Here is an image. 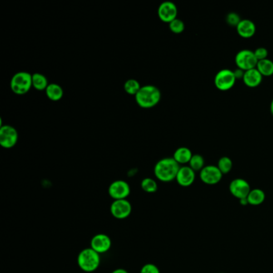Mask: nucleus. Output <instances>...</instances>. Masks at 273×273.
Here are the masks:
<instances>
[{
	"label": "nucleus",
	"instance_id": "f257e3e1",
	"mask_svg": "<svg viewBox=\"0 0 273 273\" xmlns=\"http://www.w3.org/2000/svg\"><path fill=\"white\" fill-rule=\"evenodd\" d=\"M180 166L173 157L164 158L154 167V174L158 180L168 183L176 180Z\"/></svg>",
	"mask_w": 273,
	"mask_h": 273
},
{
	"label": "nucleus",
	"instance_id": "f03ea898",
	"mask_svg": "<svg viewBox=\"0 0 273 273\" xmlns=\"http://www.w3.org/2000/svg\"><path fill=\"white\" fill-rule=\"evenodd\" d=\"M136 101L142 108H151L160 103L161 92L160 89L154 85H145L136 94Z\"/></svg>",
	"mask_w": 273,
	"mask_h": 273
},
{
	"label": "nucleus",
	"instance_id": "7ed1b4c3",
	"mask_svg": "<svg viewBox=\"0 0 273 273\" xmlns=\"http://www.w3.org/2000/svg\"><path fill=\"white\" fill-rule=\"evenodd\" d=\"M77 263L83 271L86 273L96 271L100 266V254L91 248L84 249L79 253Z\"/></svg>",
	"mask_w": 273,
	"mask_h": 273
},
{
	"label": "nucleus",
	"instance_id": "20e7f679",
	"mask_svg": "<svg viewBox=\"0 0 273 273\" xmlns=\"http://www.w3.org/2000/svg\"><path fill=\"white\" fill-rule=\"evenodd\" d=\"M11 91L16 95H24L31 90L32 86V75L26 71H20L11 78Z\"/></svg>",
	"mask_w": 273,
	"mask_h": 273
},
{
	"label": "nucleus",
	"instance_id": "39448f33",
	"mask_svg": "<svg viewBox=\"0 0 273 273\" xmlns=\"http://www.w3.org/2000/svg\"><path fill=\"white\" fill-rule=\"evenodd\" d=\"M235 63L238 68L242 69L243 71H249L250 69L256 67L258 60L255 58L254 51L248 49H244L239 51L235 59Z\"/></svg>",
	"mask_w": 273,
	"mask_h": 273
},
{
	"label": "nucleus",
	"instance_id": "423d86ee",
	"mask_svg": "<svg viewBox=\"0 0 273 273\" xmlns=\"http://www.w3.org/2000/svg\"><path fill=\"white\" fill-rule=\"evenodd\" d=\"M18 131L11 125H1L0 145L6 149H11L18 143Z\"/></svg>",
	"mask_w": 273,
	"mask_h": 273
},
{
	"label": "nucleus",
	"instance_id": "0eeeda50",
	"mask_svg": "<svg viewBox=\"0 0 273 273\" xmlns=\"http://www.w3.org/2000/svg\"><path fill=\"white\" fill-rule=\"evenodd\" d=\"M235 79L233 71L230 69H222L215 76V85L220 91H228L235 85Z\"/></svg>",
	"mask_w": 273,
	"mask_h": 273
},
{
	"label": "nucleus",
	"instance_id": "6e6552de",
	"mask_svg": "<svg viewBox=\"0 0 273 273\" xmlns=\"http://www.w3.org/2000/svg\"><path fill=\"white\" fill-rule=\"evenodd\" d=\"M131 193L128 183L125 180H116L108 188V194L115 200H126Z\"/></svg>",
	"mask_w": 273,
	"mask_h": 273
},
{
	"label": "nucleus",
	"instance_id": "1a4fd4ad",
	"mask_svg": "<svg viewBox=\"0 0 273 273\" xmlns=\"http://www.w3.org/2000/svg\"><path fill=\"white\" fill-rule=\"evenodd\" d=\"M200 178L205 185H215L222 180L223 174L217 166L208 165L200 171Z\"/></svg>",
	"mask_w": 273,
	"mask_h": 273
},
{
	"label": "nucleus",
	"instance_id": "9d476101",
	"mask_svg": "<svg viewBox=\"0 0 273 273\" xmlns=\"http://www.w3.org/2000/svg\"><path fill=\"white\" fill-rule=\"evenodd\" d=\"M110 210H111V215H113L114 217L119 220H124L131 215L132 207L131 203L129 202L127 199L114 200V202L111 204Z\"/></svg>",
	"mask_w": 273,
	"mask_h": 273
},
{
	"label": "nucleus",
	"instance_id": "9b49d317",
	"mask_svg": "<svg viewBox=\"0 0 273 273\" xmlns=\"http://www.w3.org/2000/svg\"><path fill=\"white\" fill-rule=\"evenodd\" d=\"M178 9L176 5L170 1L162 2L158 7L157 14L160 20L164 22H172L177 19Z\"/></svg>",
	"mask_w": 273,
	"mask_h": 273
},
{
	"label": "nucleus",
	"instance_id": "f8f14e48",
	"mask_svg": "<svg viewBox=\"0 0 273 273\" xmlns=\"http://www.w3.org/2000/svg\"><path fill=\"white\" fill-rule=\"evenodd\" d=\"M229 191L234 197L241 200L248 197L249 192L251 191V187L247 180L237 178L230 183Z\"/></svg>",
	"mask_w": 273,
	"mask_h": 273
},
{
	"label": "nucleus",
	"instance_id": "ddd939ff",
	"mask_svg": "<svg viewBox=\"0 0 273 273\" xmlns=\"http://www.w3.org/2000/svg\"><path fill=\"white\" fill-rule=\"evenodd\" d=\"M111 247V238L106 234H97L94 235L91 240V249L99 254L105 253L110 250Z\"/></svg>",
	"mask_w": 273,
	"mask_h": 273
},
{
	"label": "nucleus",
	"instance_id": "4468645a",
	"mask_svg": "<svg viewBox=\"0 0 273 273\" xmlns=\"http://www.w3.org/2000/svg\"><path fill=\"white\" fill-rule=\"evenodd\" d=\"M176 180L180 186H191L195 182V171L189 166L180 167Z\"/></svg>",
	"mask_w": 273,
	"mask_h": 273
},
{
	"label": "nucleus",
	"instance_id": "2eb2a0df",
	"mask_svg": "<svg viewBox=\"0 0 273 273\" xmlns=\"http://www.w3.org/2000/svg\"><path fill=\"white\" fill-rule=\"evenodd\" d=\"M236 31L239 36L243 38H251L255 35L256 27L255 23L250 20H241L236 27Z\"/></svg>",
	"mask_w": 273,
	"mask_h": 273
},
{
	"label": "nucleus",
	"instance_id": "dca6fc26",
	"mask_svg": "<svg viewBox=\"0 0 273 273\" xmlns=\"http://www.w3.org/2000/svg\"><path fill=\"white\" fill-rule=\"evenodd\" d=\"M263 76L260 73L257 69H250L249 71L244 72V84L249 87H255L261 84Z\"/></svg>",
	"mask_w": 273,
	"mask_h": 273
},
{
	"label": "nucleus",
	"instance_id": "f3484780",
	"mask_svg": "<svg viewBox=\"0 0 273 273\" xmlns=\"http://www.w3.org/2000/svg\"><path fill=\"white\" fill-rule=\"evenodd\" d=\"M192 156V152L189 147H181L176 149V151L174 152L173 159L179 165H185L190 162Z\"/></svg>",
	"mask_w": 273,
	"mask_h": 273
},
{
	"label": "nucleus",
	"instance_id": "a211bd4d",
	"mask_svg": "<svg viewBox=\"0 0 273 273\" xmlns=\"http://www.w3.org/2000/svg\"><path fill=\"white\" fill-rule=\"evenodd\" d=\"M265 198H266V195L262 189H255L251 190L247 199L249 201V205L258 206V205H262L265 200Z\"/></svg>",
	"mask_w": 273,
	"mask_h": 273
},
{
	"label": "nucleus",
	"instance_id": "6ab92c4d",
	"mask_svg": "<svg viewBox=\"0 0 273 273\" xmlns=\"http://www.w3.org/2000/svg\"><path fill=\"white\" fill-rule=\"evenodd\" d=\"M45 91L47 98L51 101H60L63 96V90L57 84H49Z\"/></svg>",
	"mask_w": 273,
	"mask_h": 273
},
{
	"label": "nucleus",
	"instance_id": "aec40b11",
	"mask_svg": "<svg viewBox=\"0 0 273 273\" xmlns=\"http://www.w3.org/2000/svg\"><path fill=\"white\" fill-rule=\"evenodd\" d=\"M48 85V80L44 75L41 73H34L32 75V86L37 91H46Z\"/></svg>",
	"mask_w": 273,
	"mask_h": 273
},
{
	"label": "nucleus",
	"instance_id": "412c9836",
	"mask_svg": "<svg viewBox=\"0 0 273 273\" xmlns=\"http://www.w3.org/2000/svg\"><path fill=\"white\" fill-rule=\"evenodd\" d=\"M255 68L260 71L263 76H271L273 75V62L269 59L258 61Z\"/></svg>",
	"mask_w": 273,
	"mask_h": 273
},
{
	"label": "nucleus",
	"instance_id": "4be33fe9",
	"mask_svg": "<svg viewBox=\"0 0 273 273\" xmlns=\"http://www.w3.org/2000/svg\"><path fill=\"white\" fill-rule=\"evenodd\" d=\"M125 87V91L127 94L136 96V94L139 92L140 88H141V86H140V84L138 82L137 80L130 79V80H127L125 82V87Z\"/></svg>",
	"mask_w": 273,
	"mask_h": 273
},
{
	"label": "nucleus",
	"instance_id": "5701e85b",
	"mask_svg": "<svg viewBox=\"0 0 273 273\" xmlns=\"http://www.w3.org/2000/svg\"><path fill=\"white\" fill-rule=\"evenodd\" d=\"M141 189L147 193H154L157 191L158 185L156 180L151 178H145L141 181Z\"/></svg>",
	"mask_w": 273,
	"mask_h": 273
},
{
	"label": "nucleus",
	"instance_id": "b1692460",
	"mask_svg": "<svg viewBox=\"0 0 273 273\" xmlns=\"http://www.w3.org/2000/svg\"><path fill=\"white\" fill-rule=\"evenodd\" d=\"M189 167L195 171H200L205 167V159L199 154H195L189 162Z\"/></svg>",
	"mask_w": 273,
	"mask_h": 273
},
{
	"label": "nucleus",
	"instance_id": "393cba45",
	"mask_svg": "<svg viewBox=\"0 0 273 273\" xmlns=\"http://www.w3.org/2000/svg\"><path fill=\"white\" fill-rule=\"evenodd\" d=\"M218 168L222 172L223 175L228 174L231 171L232 168V161L230 158L228 156H224L220 158L218 161Z\"/></svg>",
	"mask_w": 273,
	"mask_h": 273
},
{
	"label": "nucleus",
	"instance_id": "a878e982",
	"mask_svg": "<svg viewBox=\"0 0 273 273\" xmlns=\"http://www.w3.org/2000/svg\"><path fill=\"white\" fill-rule=\"evenodd\" d=\"M169 28L173 33H182L183 31H185V22H183L182 20H180V19H176L169 23Z\"/></svg>",
	"mask_w": 273,
	"mask_h": 273
},
{
	"label": "nucleus",
	"instance_id": "bb28decb",
	"mask_svg": "<svg viewBox=\"0 0 273 273\" xmlns=\"http://www.w3.org/2000/svg\"><path fill=\"white\" fill-rule=\"evenodd\" d=\"M226 21L231 27H237L241 20L238 14L235 13V12H230L227 16Z\"/></svg>",
	"mask_w": 273,
	"mask_h": 273
},
{
	"label": "nucleus",
	"instance_id": "cd10ccee",
	"mask_svg": "<svg viewBox=\"0 0 273 273\" xmlns=\"http://www.w3.org/2000/svg\"><path fill=\"white\" fill-rule=\"evenodd\" d=\"M254 54L258 61H260V60L268 59L267 57L269 56V51L264 47H258L257 49H255Z\"/></svg>",
	"mask_w": 273,
	"mask_h": 273
},
{
	"label": "nucleus",
	"instance_id": "c85d7f7f",
	"mask_svg": "<svg viewBox=\"0 0 273 273\" xmlns=\"http://www.w3.org/2000/svg\"><path fill=\"white\" fill-rule=\"evenodd\" d=\"M140 273H160V269L154 264H146L142 267Z\"/></svg>",
	"mask_w": 273,
	"mask_h": 273
},
{
	"label": "nucleus",
	"instance_id": "c756f323",
	"mask_svg": "<svg viewBox=\"0 0 273 273\" xmlns=\"http://www.w3.org/2000/svg\"><path fill=\"white\" fill-rule=\"evenodd\" d=\"M233 72L234 76H235L236 80H240V79H242L243 80V78H244V72H245V71H243L242 69L238 68L237 67V68L235 69V70H234Z\"/></svg>",
	"mask_w": 273,
	"mask_h": 273
},
{
	"label": "nucleus",
	"instance_id": "7c9ffc66",
	"mask_svg": "<svg viewBox=\"0 0 273 273\" xmlns=\"http://www.w3.org/2000/svg\"><path fill=\"white\" fill-rule=\"evenodd\" d=\"M239 200H240V205H242V206H246V205H249V201H248L247 198H244V199Z\"/></svg>",
	"mask_w": 273,
	"mask_h": 273
},
{
	"label": "nucleus",
	"instance_id": "2f4dec72",
	"mask_svg": "<svg viewBox=\"0 0 273 273\" xmlns=\"http://www.w3.org/2000/svg\"><path fill=\"white\" fill-rule=\"evenodd\" d=\"M111 273H128V272L124 269H117L116 270H114Z\"/></svg>",
	"mask_w": 273,
	"mask_h": 273
},
{
	"label": "nucleus",
	"instance_id": "473e14b6",
	"mask_svg": "<svg viewBox=\"0 0 273 273\" xmlns=\"http://www.w3.org/2000/svg\"><path fill=\"white\" fill-rule=\"evenodd\" d=\"M270 111H271L272 115L273 116V99L272 100L271 105H270Z\"/></svg>",
	"mask_w": 273,
	"mask_h": 273
},
{
	"label": "nucleus",
	"instance_id": "72a5a7b5",
	"mask_svg": "<svg viewBox=\"0 0 273 273\" xmlns=\"http://www.w3.org/2000/svg\"></svg>",
	"mask_w": 273,
	"mask_h": 273
}]
</instances>
